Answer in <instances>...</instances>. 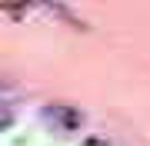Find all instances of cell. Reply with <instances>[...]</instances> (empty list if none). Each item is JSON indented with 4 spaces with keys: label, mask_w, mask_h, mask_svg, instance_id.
<instances>
[{
    "label": "cell",
    "mask_w": 150,
    "mask_h": 146,
    "mask_svg": "<svg viewBox=\"0 0 150 146\" xmlns=\"http://www.w3.org/2000/svg\"><path fill=\"white\" fill-rule=\"evenodd\" d=\"M87 146H103V143H100V140H90V143H87Z\"/></svg>",
    "instance_id": "277c9868"
},
{
    "label": "cell",
    "mask_w": 150,
    "mask_h": 146,
    "mask_svg": "<svg viewBox=\"0 0 150 146\" xmlns=\"http://www.w3.org/2000/svg\"><path fill=\"white\" fill-rule=\"evenodd\" d=\"M10 123H13V113L7 110V103H0V130H7Z\"/></svg>",
    "instance_id": "3957f363"
},
{
    "label": "cell",
    "mask_w": 150,
    "mask_h": 146,
    "mask_svg": "<svg viewBox=\"0 0 150 146\" xmlns=\"http://www.w3.org/2000/svg\"><path fill=\"white\" fill-rule=\"evenodd\" d=\"M37 3H40V7H50V10H54L57 17H64V20H70V23H74V27H83V23L77 20V17L70 13V10H67L64 3H60V0H37Z\"/></svg>",
    "instance_id": "7a4b0ae2"
},
{
    "label": "cell",
    "mask_w": 150,
    "mask_h": 146,
    "mask_svg": "<svg viewBox=\"0 0 150 146\" xmlns=\"http://www.w3.org/2000/svg\"><path fill=\"white\" fill-rule=\"evenodd\" d=\"M43 116H50L60 130H77V126H80V113L70 110V106H64V103H50V106L43 110Z\"/></svg>",
    "instance_id": "6da1fadb"
}]
</instances>
